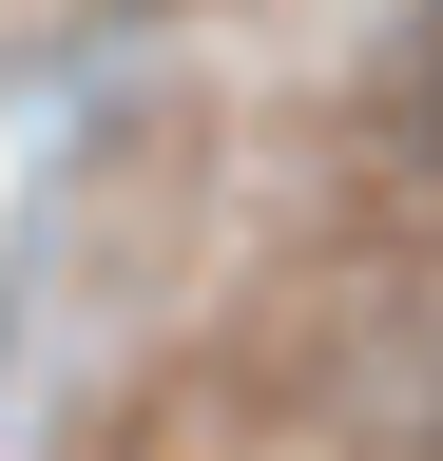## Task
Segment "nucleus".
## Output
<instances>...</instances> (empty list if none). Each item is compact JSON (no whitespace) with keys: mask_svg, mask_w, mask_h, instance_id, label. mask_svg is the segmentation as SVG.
<instances>
[{"mask_svg":"<svg viewBox=\"0 0 443 461\" xmlns=\"http://www.w3.org/2000/svg\"><path fill=\"white\" fill-rule=\"evenodd\" d=\"M405 154H424V173H443V39H424V58H405Z\"/></svg>","mask_w":443,"mask_h":461,"instance_id":"f257e3e1","label":"nucleus"}]
</instances>
